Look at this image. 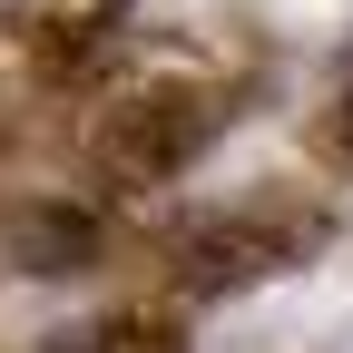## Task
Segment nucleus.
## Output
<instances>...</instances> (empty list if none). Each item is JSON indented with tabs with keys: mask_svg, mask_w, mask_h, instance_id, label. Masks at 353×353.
I'll use <instances>...</instances> for the list:
<instances>
[{
	"mask_svg": "<svg viewBox=\"0 0 353 353\" xmlns=\"http://www.w3.org/2000/svg\"><path fill=\"white\" fill-rule=\"evenodd\" d=\"M0 265H10V275H88V265H99V216L88 206H0Z\"/></svg>",
	"mask_w": 353,
	"mask_h": 353,
	"instance_id": "nucleus-2",
	"label": "nucleus"
},
{
	"mask_svg": "<svg viewBox=\"0 0 353 353\" xmlns=\"http://www.w3.org/2000/svg\"><path fill=\"white\" fill-rule=\"evenodd\" d=\"M206 138H216V99H138V108H108L99 167L118 187H167Z\"/></svg>",
	"mask_w": 353,
	"mask_h": 353,
	"instance_id": "nucleus-1",
	"label": "nucleus"
},
{
	"mask_svg": "<svg viewBox=\"0 0 353 353\" xmlns=\"http://www.w3.org/2000/svg\"><path fill=\"white\" fill-rule=\"evenodd\" d=\"M294 245L275 226H255V216H236V226H196L187 245H176V275H187L196 294H226V285H255V275H275Z\"/></svg>",
	"mask_w": 353,
	"mask_h": 353,
	"instance_id": "nucleus-3",
	"label": "nucleus"
}]
</instances>
